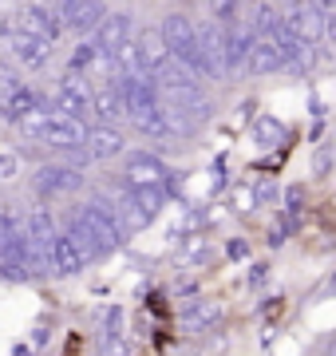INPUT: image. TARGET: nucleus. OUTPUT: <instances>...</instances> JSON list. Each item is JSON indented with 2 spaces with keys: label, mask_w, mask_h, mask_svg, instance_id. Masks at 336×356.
Returning a JSON list of instances; mask_svg holds the SVG:
<instances>
[{
  "label": "nucleus",
  "mask_w": 336,
  "mask_h": 356,
  "mask_svg": "<svg viewBox=\"0 0 336 356\" xmlns=\"http://www.w3.org/2000/svg\"><path fill=\"white\" fill-rule=\"evenodd\" d=\"M127 191H146V186H167V178H170V170H167V163L162 159H155V154H135L127 163Z\"/></svg>",
  "instance_id": "6"
},
{
  "label": "nucleus",
  "mask_w": 336,
  "mask_h": 356,
  "mask_svg": "<svg viewBox=\"0 0 336 356\" xmlns=\"http://www.w3.org/2000/svg\"><path fill=\"white\" fill-rule=\"evenodd\" d=\"M301 202H305V186H289V191H285V210H289V214H297L301 210Z\"/></svg>",
  "instance_id": "30"
},
{
  "label": "nucleus",
  "mask_w": 336,
  "mask_h": 356,
  "mask_svg": "<svg viewBox=\"0 0 336 356\" xmlns=\"http://www.w3.org/2000/svg\"><path fill=\"white\" fill-rule=\"evenodd\" d=\"M210 16L218 20V28H221V24L233 28V20L242 16V8H237V4H210Z\"/></svg>",
  "instance_id": "29"
},
{
  "label": "nucleus",
  "mask_w": 336,
  "mask_h": 356,
  "mask_svg": "<svg viewBox=\"0 0 336 356\" xmlns=\"http://www.w3.org/2000/svg\"><path fill=\"white\" fill-rule=\"evenodd\" d=\"M48 269H52L56 277H76L79 269H83V261H79V254L72 250V242H67L64 234H56L52 250H48Z\"/></svg>",
  "instance_id": "14"
},
{
  "label": "nucleus",
  "mask_w": 336,
  "mask_h": 356,
  "mask_svg": "<svg viewBox=\"0 0 336 356\" xmlns=\"http://www.w3.org/2000/svg\"><path fill=\"white\" fill-rule=\"evenodd\" d=\"M258 143H261V147H281V143H285V127L277 123V119H269V115L258 119Z\"/></svg>",
  "instance_id": "27"
},
{
  "label": "nucleus",
  "mask_w": 336,
  "mask_h": 356,
  "mask_svg": "<svg viewBox=\"0 0 336 356\" xmlns=\"http://www.w3.org/2000/svg\"><path fill=\"white\" fill-rule=\"evenodd\" d=\"M24 88V83H20V79H16V72L8 64H0V107H4V103L12 99L16 91Z\"/></svg>",
  "instance_id": "28"
},
{
  "label": "nucleus",
  "mask_w": 336,
  "mask_h": 356,
  "mask_svg": "<svg viewBox=\"0 0 336 356\" xmlns=\"http://www.w3.org/2000/svg\"><path fill=\"white\" fill-rule=\"evenodd\" d=\"M281 44L273 36H265V40H253V48H249V56H246V67L253 72V76H269V72H277L281 67Z\"/></svg>",
  "instance_id": "13"
},
{
  "label": "nucleus",
  "mask_w": 336,
  "mask_h": 356,
  "mask_svg": "<svg viewBox=\"0 0 336 356\" xmlns=\"http://www.w3.org/2000/svg\"><path fill=\"white\" fill-rule=\"evenodd\" d=\"M72 214H76L79 222L87 226V234L95 238V242H99V250H103V254H107V250H119V245L127 242L123 226H119V222H111V218H103V214H95L91 206H76Z\"/></svg>",
  "instance_id": "7"
},
{
  "label": "nucleus",
  "mask_w": 336,
  "mask_h": 356,
  "mask_svg": "<svg viewBox=\"0 0 336 356\" xmlns=\"http://www.w3.org/2000/svg\"><path fill=\"white\" fill-rule=\"evenodd\" d=\"M131 40V16L127 13H107L103 20H99V28H95V48H99V56H115V48H123Z\"/></svg>",
  "instance_id": "9"
},
{
  "label": "nucleus",
  "mask_w": 336,
  "mask_h": 356,
  "mask_svg": "<svg viewBox=\"0 0 336 356\" xmlns=\"http://www.w3.org/2000/svg\"><path fill=\"white\" fill-rule=\"evenodd\" d=\"M214 321H221V305H214V301H194V305L182 309V325L186 329H206Z\"/></svg>",
  "instance_id": "21"
},
{
  "label": "nucleus",
  "mask_w": 336,
  "mask_h": 356,
  "mask_svg": "<svg viewBox=\"0 0 336 356\" xmlns=\"http://www.w3.org/2000/svg\"><path fill=\"white\" fill-rule=\"evenodd\" d=\"M119 95H123V111H127V119H139V115H146L151 107H158V88L151 76H139V79H115Z\"/></svg>",
  "instance_id": "4"
},
{
  "label": "nucleus",
  "mask_w": 336,
  "mask_h": 356,
  "mask_svg": "<svg viewBox=\"0 0 336 356\" xmlns=\"http://www.w3.org/2000/svg\"><path fill=\"white\" fill-rule=\"evenodd\" d=\"M64 238L72 242V250L79 254V261H83V266H87V261H95V257H103V250H99V242L91 238V234H87V226H83V222H79L76 214L67 218V226H64Z\"/></svg>",
  "instance_id": "16"
},
{
  "label": "nucleus",
  "mask_w": 336,
  "mask_h": 356,
  "mask_svg": "<svg viewBox=\"0 0 336 356\" xmlns=\"http://www.w3.org/2000/svg\"><path fill=\"white\" fill-rule=\"evenodd\" d=\"M194 48H198V60H202V79L226 76V28L218 24L194 28Z\"/></svg>",
  "instance_id": "1"
},
{
  "label": "nucleus",
  "mask_w": 336,
  "mask_h": 356,
  "mask_svg": "<svg viewBox=\"0 0 336 356\" xmlns=\"http://www.w3.org/2000/svg\"><path fill=\"white\" fill-rule=\"evenodd\" d=\"M83 186V170L67 163H44L36 170V191L44 198H56V194H76Z\"/></svg>",
  "instance_id": "3"
},
{
  "label": "nucleus",
  "mask_w": 336,
  "mask_h": 356,
  "mask_svg": "<svg viewBox=\"0 0 336 356\" xmlns=\"http://www.w3.org/2000/svg\"><path fill=\"white\" fill-rule=\"evenodd\" d=\"M103 356H127V341L123 337H103Z\"/></svg>",
  "instance_id": "31"
},
{
  "label": "nucleus",
  "mask_w": 336,
  "mask_h": 356,
  "mask_svg": "<svg viewBox=\"0 0 336 356\" xmlns=\"http://www.w3.org/2000/svg\"><path fill=\"white\" fill-rule=\"evenodd\" d=\"M135 127H139V135H151V139H167V135H170L167 123H162V115H158V107H151L146 115H139V119H135Z\"/></svg>",
  "instance_id": "26"
},
{
  "label": "nucleus",
  "mask_w": 336,
  "mask_h": 356,
  "mask_svg": "<svg viewBox=\"0 0 336 356\" xmlns=\"http://www.w3.org/2000/svg\"><path fill=\"white\" fill-rule=\"evenodd\" d=\"M135 48H139V64H142V76H155L162 64H170L167 48H162V40H158V32H151V36L135 40Z\"/></svg>",
  "instance_id": "18"
},
{
  "label": "nucleus",
  "mask_w": 336,
  "mask_h": 356,
  "mask_svg": "<svg viewBox=\"0 0 336 356\" xmlns=\"http://www.w3.org/2000/svg\"><path fill=\"white\" fill-rule=\"evenodd\" d=\"M253 32H249V24L246 28H226V76L230 72H237V67L246 64V56H249V48H253Z\"/></svg>",
  "instance_id": "15"
},
{
  "label": "nucleus",
  "mask_w": 336,
  "mask_h": 356,
  "mask_svg": "<svg viewBox=\"0 0 336 356\" xmlns=\"http://www.w3.org/2000/svg\"><path fill=\"white\" fill-rule=\"evenodd\" d=\"M83 143H87V151L83 154H87V159H99V163L123 154V147H127V139H123L115 127H91L87 135H83Z\"/></svg>",
  "instance_id": "11"
},
{
  "label": "nucleus",
  "mask_w": 336,
  "mask_h": 356,
  "mask_svg": "<svg viewBox=\"0 0 336 356\" xmlns=\"http://www.w3.org/2000/svg\"><path fill=\"white\" fill-rule=\"evenodd\" d=\"M60 95H67L72 103H79V107H87L91 111V88H87V76H76V72H67L64 79H60Z\"/></svg>",
  "instance_id": "23"
},
{
  "label": "nucleus",
  "mask_w": 336,
  "mask_h": 356,
  "mask_svg": "<svg viewBox=\"0 0 336 356\" xmlns=\"http://www.w3.org/2000/svg\"><path fill=\"white\" fill-rule=\"evenodd\" d=\"M127 202L131 210L142 218V222H151V218L162 210V202H167V194L158 191V186H146V191H127Z\"/></svg>",
  "instance_id": "19"
},
{
  "label": "nucleus",
  "mask_w": 336,
  "mask_h": 356,
  "mask_svg": "<svg viewBox=\"0 0 336 356\" xmlns=\"http://www.w3.org/2000/svg\"><path fill=\"white\" fill-rule=\"evenodd\" d=\"M253 198H258V202H273V198H277V186H273V182H261L258 191H253Z\"/></svg>",
  "instance_id": "33"
},
{
  "label": "nucleus",
  "mask_w": 336,
  "mask_h": 356,
  "mask_svg": "<svg viewBox=\"0 0 336 356\" xmlns=\"http://www.w3.org/2000/svg\"><path fill=\"white\" fill-rule=\"evenodd\" d=\"M328 166H333V151H328V147H321V151H317V163H312V170H317V175H328Z\"/></svg>",
  "instance_id": "32"
},
{
  "label": "nucleus",
  "mask_w": 336,
  "mask_h": 356,
  "mask_svg": "<svg viewBox=\"0 0 336 356\" xmlns=\"http://www.w3.org/2000/svg\"><path fill=\"white\" fill-rule=\"evenodd\" d=\"M56 16H60V24L64 28H76V32H95L99 28V20L107 16V4H99V0H64V4H52Z\"/></svg>",
  "instance_id": "5"
},
{
  "label": "nucleus",
  "mask_w": 336,
  "mask_h": 356,
  "mask_svg": "<svg viewBox=\"0 0 336 356\" xmlns=\"http://www.w3.org/2000/svg\"><path fill=\"white\" fill-rule=\"evenodd\" d=\"M83 135H87L83 123H72V119L52 115V123H48V131H44V143H48V147H79Z\"/></svg>",
  "instance_id": "17"
},
{
  "label": "nucleus",
  "mask_w": 336,
  "mask_h": 356,
  "mask_svg": "<svg viewBox=\"0 0 336 356\" xmlns=\"http://www.w3.org/2000/svg\"><path fill=\"white\" fill-rule=\"evenodd\" d=\"M16 32H24V36H36L44 44H56L64 24H60V16H56L52 4H24V8H16Z\"/></svg>",
  "instance_id": "2"
},
{
  "label": "nucleus",
  "mask_w": 336,
  "mask_h": 356,
  "mask_svg": "<svg viewBox=\"0 0 336 356\" xmlns=\"http://www.w3.org/2000/svg\"><path fill=\"white\" fill-rule=\"evenodd\" d=\"M24 226V242L32 245V250H40V254H48L52 250V242H56V218H52V210L48 206H36V210H28V218L20 222Z\"/></svg>",
  "instance_id": "8"
},
{
  "label": "nucleus",
  "mask_w": 336,
  "mask_h": 356,
  "mask_svg": "<svg viewBox=\"0 0 336 356\" xmlns=\"http://www.w3.org/2000/svg\"><path fill=\"white\" fill-rule=\"evenodd\" d=\"M91 115L99 119V127H115V119H123V95H119L115 83H99L91 91Z\"/></svg>",
  "instance_id": "10"
},
{
  "label": "nucleus",
  "mask_w": 336,
  "mask_h": 356,
  "mask_svg": "<svg viewBox=\"0 0 336 356\" xmlns=\"http://www.w3.org/2000/svg\"><path fill=\"white\" fill-rule=\"evenodd\" d=\"M12 56L20 60V67L40 72V67H48V60H52V44H44L36 36H24V32H12Z\"/></svg>",
  "instance_id": "12"
},
{
  "label": "nucleus",
  "mask_w": 336,
  "mask_h": 356,
  "mask_svg": "<svg viewBox=\"0 0 336 356\" xmlns=\"http://www.w3.org/2000/svg\"><path fill=\"white\" fill-rule=\"evenodd\" d=\"M158 115H162V123H167L170 135H194V131H198L194 119H190L186 111H178V107L167 103V99H158Z\"/></svg>",
  "instance_id": "22"
},
{
  "label": "nucleus",
  "mask_w": 336,
  "mask_h": 356,
  "mask_svg": "<svg viewBox=\"0 0 336 356\" xmlns=\"http://www.w3.org/2000/svg\"><path fill=\"white\" fill-rule=\"evenodd\" d=\"M8 175H16V159L12 154H0V178H8Z\"/></svg>",
  "instance_id": "34"
},
{
  "label": "nucleus",
  "mask_w": 336,
  "mask_h": 356,
  "mask_svg": "<svg viewBox=\"0 0 336 356\" xmlns=\"http://www.w3.org/2000/svg\"><path fill=\"white\" fill-rule=\"evenodd\" d=\"M95 60H99V48L91 44V40H79L76 48H72V72H87V67H95Z\"/></svg>",
  "instance_id": "25"
},
{
  "label": "nucleus",
  "mask_w": 336,
  "mask_h": 356,
  "mask_svg": "<svg viewBox=\"0 0 336 356\" xmlns=\"http://www.w3.org/2000/svg\"><path fill=\"white\" fill-rule=\"evenodd\" d=\"M230 257H249V245L246 242H230Z\"/></svg>",
  "instance_id": "35"
},
{
  "label": "nucleus",
  "mask_w": 336,
  "mask_h": 356,
  "mask_svg": "<svg viewBox=\"0 0 336 356\" xmlns=\"http://www.w3.org/2000/svg\"><path fill=\"white\" fill-rule=\"evenodd\" d=\"M32 107H40V95H36L32 88H20L12 99L0 107V111H4V119H12V123H16V119H20V115H28Z\"/></svg>",
  "instance_id": "24"
},
{
  "label": "nucleus",
  "mask_w": 336,
  "mask_h": 356,
  "mask_svg": "<svg viewBox=\"0 0 336 356\" xmlns=\"http://www.w3.org/2000/svg\"><path fill=\"white\" fill-rule=\"evenodd\" d=\"M48 123H52V111H48V103H44V99H40V107H32L28 115H20V119H16V127H20V135H24V139H44Z\"/></svg>",
  "instance_id": "20"
}]
</instances>
